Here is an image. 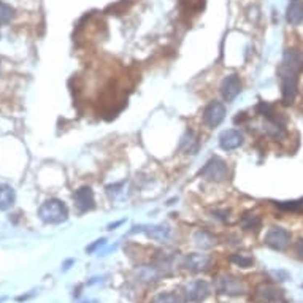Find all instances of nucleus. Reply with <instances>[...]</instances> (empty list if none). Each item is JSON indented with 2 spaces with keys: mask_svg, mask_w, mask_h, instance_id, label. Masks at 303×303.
Masks as SVG:
<instances>
[{
  "mask_svg": "<svg viewBox=\"0 0 303 303\" xmlns=\"http://www.w3.org/2000/svg\"><path fill=\"white\" fill-rule=\"evenodd\" d=\"M132 232H145V234L150 237L151 240H156V242H168V238L172 235V230L168 225H162V224H157V225H137V227H133Z\"/></svg>",
  "mask_w": 303,
  "mask_h": 303,
  "instance_id": "obj_8",
  "label": "nucleus"
},
{
  "mask_svg": "<svg viewBox=\"0 0 303 303\" xmlns=\"http://www.w3.org/2000/svg\"><path fill=\"white\" fill-rule=\"evenodd\" d=\"M225 118V107L224 103L221 102H211L208 103V107L203 111V124L207 125V127H217Z\"/></svg>",
  "mask_w": 303,
  "mask_h": 303,
  "instance_id": "obj_6",
  "label": "nucleus"
},
{
  "mask_svg": "<svg viewBox=\"0 0 303 303\" xmlns=\"http://www.w3.org/2000/svg\"><path fill=\"white\" fill-rule=\"evenodd\" d=\"M295 252H297V256L303 260V238H300L297 244H295Z\"/></svg>",
  "mask_w": 303,
  "mask_h": 303,
  "instance_id": "obj_26",
  "label": "nucleus"
},
{
  "mask_svg": "<svg viewBox=\"0 0 303 303\" xmlns=\"http://www.w3.org/2000/svg\"><path fill=\"white\" fill-rule=\"evenodd\" d=\"M135 276L140 283H145V284H151V283H156L159 281V278L162 276V272L157 269L156 265H142L135 269Z\"/></svg>",
  "mask_w": 303,
  "mask_h": 303,
  "instance_id": "obj_14",
  "label": "nucleus"
},
{
  "mask_svg": "<svg viewBox=\"0 0 303 303\" xmlns=\"http://www.w3.org/2000/svg\"><path fill=\"white\" fill-rule=\"evenodd\" d=\"M216 289L219 294H225V295H242L246 292V286L243 281L232 276V274H222L217 279Z\"/></svg>",
  "mask_w": 303,
  "mask_h": 303,
  "instance_id": "obj_4",
  "label": "nucleus"
},
{
  "mask_svg": "<svg viewBox=\"0 0 303 303\" xmlns=\"http://www.w3.org/2000/svg\"><path fill=\"white\" fill-rule=\"evenodd\" d=\"M264 132L267 133L269 137L273 138H283L286 135V129L283 122L279 121L276 116H272V118H265V122H264Z\"/></svg>",
  "mask_w": 303,
  "mask_h": 303,
  "instance_id": "obj_15",
  "label": "nucleus"
},
{
  "mask_svg": "<svg viewBox=\"0 0 303 303\" xmlns=\"http://www.w3.org/2000/svg\"><path fill=\"white\" fill-rule=\"evenodd\" d=\"M211 257L207 256V254H189L186 256L184 259V267L189 270V272H205L211 267Z\"/></svg>",
  "mask_w": 303,
  "mask_h": 303,
  "instance_id": "obj_12",
  "label": "nucleus"
},
{
  "mask_svg": "<svg viewBox=\"0 0 303 303\" xmlns=\"http://www.w3.org/2000/svg\"><path fill=\"white\" fill-rule=\"evenodd\" d=\"M210 284L207 281H194L186 287V300L192 303H200L210 295Z\"/></svg>",
  "mask_w": 303,
  "mask_h": 303,
  "instance_id": "obj_10",
  "label": "nucleus"
},
{
  "mask_svg": "<svg viewBox=\"0 0 303 303\" xmlns=\"http://www.w3.org/2000/svg\"><path fill=\"white\" fill-rule=\"evenodd\" d=\"M6 300V297H2V299H0V303H2V302H5Z\"/></svg>",
  "mask_w": 303,
  "mask_h": 303,
  "instance_id": "obj_28",
  "label": "nucleus"
},
{
  "mask_svg": "<svg viewBox=\"0 0 303 303\" xmlns=\"http://www.w3.org/2000/svg\"><path fill=\"white\" fill-rule=\"evenodd\" d=\"M199 175L202 176V178L208 180V181L222 182L225 180H229L230 170H229V165L225 164V160L214 156L202 167V170L199 172Z\"/></svg>",
  "mask_w": 303,
  "mask_h": 303,
  "instance_id": "obj_3",
  "label": "nucleus"
},
{
  "mask_svg": "<svg viewBox=\"0 0 303 303\" xmlns=\"http://www.w3.org/2000/svg\"><path fill=\"white\" fill-rule=\"evenodd\" d=\"M244 143V135L240 130L229 129L219 135V146L224 151H234Z\"/></svg>",
  "mask_w": 303,
  "mask_h": 303,
  "instance_id": "obj_11",
  "label": "nucleus"
},
{
  "mask_svg": "<svg viewBox=\"0 0 303 303\" xmlns=\"http://www.w3.org/2000/svg\"><path fill=\"white\" fill-rule=\"evenodd\" d=\"M303 72V53L297 48L284 51L278 70L281 81V98L284 105H291L299 92V75Z\"/></svg>",
  "mask_w": 303,
  "mask_h": 303,
  "instance_id": "obj_1",
  "label": "nucleus"
},
{
  "mask_svg": "<svg viewBox=\"0 0 303 303\" xmlns=\"http://www.w3.org/2000/svg\"><path fill=\"white\" fill-rule=\"evenodd\" d=\"M151 303H181V300H180V297L176 294L162 292V294H157L156 297L152 299Z\"/></svg>",
  "mask_w": 303,
  "mask_h": 303,
  "instance_id": "obj_22",
  "label": "nucleus"
},
{
  "mask_svg": "<svg viewBox=\"0 0 303 303\" xmlns=\"http://www.w3.org/2000/svg\"><path fill=\"white\" fill-rule=\"evenodd\" d=\"M15 200H16L15 189L8 184H0V211L10 210Z\"/></svg>",
  "mask_w": 303,
  "mask_h": 303,
  "instance_id": "obj_17",
  "label": "nucleus"
},
{
  "mask_svg": "<svg viewBox=\"0 0 303 303\" xmlns=\"http://www.w3.org/2000/svg\"><path fill=\"white\" fill-rule=\"evenodd\" d=\"M240 224H242L243 230L246 232H257L260 225H262V219L254 213H244L242 219H240Z\"/></svg>",
  "mask_w": 303,
  "mask_h": 303,
  "instance_id": "obj_20",
  "label": "nucleus"
},
{
  "mask_svg": "<svg viewBox=\"0 0 303 303\" xmlns=\"http://www.w3.org/2000/svg\"><path fill=\"white\" fill-rule=\"evenodd\" d=\"M242 92V81L238 75H229L222 80L221 94L225 102H234L237 95Z\"/></svg>",
  "mask_w": 303,
  "mask_h": 303,
  "instance_id": "obj_9",
  "label": "nucleus"
},
{
  "mask_svg": "<svg viewBox=\"0 0 303 303\" xmlns=\"http://www.w3.org/2000/svg\"><path fill=\"white\" fill-rule=\"evenodd\" d=\"M195 244L202 249H210L216 244V237L213 234H210L208 230H197L194 235Z\"/></svg>",
  "mask_w": 303,
  "mask_h": 303,
  "instance_id": "obj_18",
  "label": "nucleus"
},
{
  "mask_svg": "<svg viewBox=\"0 0 303 303\" xmlns=\"http://www.w3.org/2000/svg\"><path fill=\"white\" fill-rule=\"evenodd\" d=\"M72 264H75V260H73V259H68L67 262H65L64 265H62V270H64V272H67V270L70 269V265H72Z\"/></svg>",
  "mask_w": 303,
  "mask_h": 303,
  "instance_id": "obj_27",
  "label": "nucleus"
},
{
  "mask_svg": "<svg viewBox=\"0 0 303 303\" xmlns=\"http://www.w3.org/2000/svg\"><path fill=\"white\" fill-rule=\"evenodd\" d=\"M230 260H232L234 264H237L238 267H242V269H248V267H251L252 262H254V260H252V257L244 256V254H234V256L230 257Z\"/></svg>",
  "mask_w": 303,
  "mask_h": 303,
  "instance_id": "obj_23",
  "label": "nucleus"
},
{
  "mask_svg": "<svg viewBox=\"0 0 303 303\" xmlns=\"http://www.w3.org/2000/svg\"><path fill=\"white\" fill-rule=\"evenodd\" d=\"M265 243L276 251H284L291 243V234L283 227H272L265 235Z\"/></svg>",
  "mask_w": 303,
  "mask_h": 303,
  "instance_id": "obj_5",
  "label": "nucleus"
},
{
  "mask_svg": "<svg viewBox=\"0 0 303 303\" xmlns=\"http://www.w3.org/2000/svg\"><path fill=\"white\" fill-rule=\"evenodd\" d=\"M38 216L45 224H61L67 219L68 208L64 202L58 199H49L38 208Z\"/></svg>",
  "mask_w": 303,
  "mask_h": 303,
  "instance_id": "obj_2",
  "label": "nucleus"
},
{
  "mask_svg": "<svg viewBox=\"0 0 303 303\" xmlns=\"http://www.w3.org/2000/svg\"><path fill=\"white\" fill-rule=\"evenodd\" d=\"M105 242H107V240H103V238H102V240H97V242H95L94 244H91L89 248H86V251H88V252H94V251L98 248V246H103Z\"/></svg>",
  "mask_w": 303,
  "mask_h": 303,
  "instance_id": "obj_25",
  "label": "nucleus"
},
{
  "mask_svg": "<svg viewBox=\"0 0 303 303\" xmlns=\"http://www.w3.org/2000/svg\"><path fill=\"white\" fill-rule=\"evenodd\" d=\"M276 207L279 210H284V211H300L303 208V200H300V202H279V203H276Z\"/></svg>",
  "mask_w": 303,
  "mask_h": 303,
  "instance_id": "obj_24",
  "label": "nucleus"
},
{
  "mask_svg": "<svg viewBox=\"0 0 303 303\" xmlns=\"http://www.w3.org/2000/svg\"><path fill=\"white\" fill-rule=\"evenodd\" d=\"M13 18H15V8L8 3L0 2V26L8 24Z\"/></svg>",
  "mask_w": 303,
  "mask_h": 303,
  "instance_id": "obj_21",
  "label": "nucleus"
},
{
  "mask_svg": "<svg viewBox=\"0 0 303 303\" xmlns=\"http://www.w3.org/2000/svg\"><path fill=\"white\" fill-rule=\"evenodd\" d=\"M180 150L184 151L186 154H195L199 150V138L195 137V133L192 132H186L181 138L180 143Z\"/></svg>",
  "mask_w": 303,
  "mask_h": 303,
  "instance_id": "obj_19",
  "label": "nucleus"
},
{
  "mask_svg": "<svg viewBox=\"0 0 303 303\" xmlns=\"http://www.w3.org/2000/svg\"><path fill=\"white\" fill-rule=\"evenodd\" d=\"M73 200H75V207L78 208L81 213H86L91 211L95 207V199H94V192L89 186H83L78 191H75L73 194Z\"/></svg>",
  "mask_w": 303,
  "mask_h": 303,
  "instance_id": "obj_7",
  "label": "nucleus"
},
{
  "mask_svg": "<svg viewBox=\"0 0 303 303\" xmlns=\"http://www.w3.org/2000/svg\"><path fill=\"white\" fill-rule=\"evenodd\" d=\"M281 291L276 289L274 286L269 284V283H262L256 287L254 291V297L257 302H262V303H270V302H276L278 299H281Z\"/></svg>",
  "mask_w": 303,
  "mask_h": 303,
  "instance_id": "obj_13",
  "label": "nucleus"
},
{
  "mask_svg": "<svg viewBox=\"0 0 303 303\" xmlns=\"http://www.w3.org/2000/svg\"><path fill=\"white\" fill-rule=\"evenodd\" d=\"M286 19L291 26H300L303 23V0H292L289 3Z\"/></svg>",
  "mask_w": 303,
  "mask_h": 303,
  "instance_id": "obj_16",
  "label": "nucleus"
}]
</instances>
